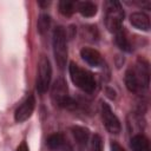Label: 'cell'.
I'll return each mask as SVG.
<instances>
[{"instance_id":"1","label":"cell","mask_w":151,"mask_h":151,"mask_svg":"<svg viewBox=\"0 0 151 151\" xmlns=\"http://www.w3.org/2000/svg\"><path fill=\"white\" fill-rule=\"evenodd\" d=\"M150 72L149 64L144 59H138L133 67L127 68L125 73V85L132 93H139L149 87Z\"/></svg>"},{"instance_id":"2","label":"cell","mask_w":151,"mask_h":151,"mask_svg":"<svg viewBox=\"0 0 151 151\" xmlns=\"http://www.w3.org/2000/svg\"><path fill=\"white\" fill-rule=\"evenodd\" d=\"M68 72H70V77H71L72 83L78 88H80L81 91H84L86 93H92L96 91L97 81L94 79V76L91 72L81 68L79 65H77L73 61L70 63Z\"/></svg>"},{"instance_id":"3","label":"cell","mask_w":151,"mask_h":151,"mask_svg":"<svg viewBox=\"0 0 151 151\" xmlns=\"http://www.w3.org/2000/svg\"><path fill=\"white\" fill-rule=\"evenodd\" d=\"M52 45L55 63L59 68L63 70L67 60V34L63 26H57L54 28L52 35Z\"/></svg>"},{"instance_id":"4","label":"cell","mask_w":151,"mask_h":151,"mask_svg":"<svg viewBox=\"0 0 151 151\" xmlns=\"http://www.w3.org/2000/svg\"><path fill=\"white\" fill-rule=\"evenodd\" d=\"M124 11L120 6V2L116 0L105 2V26L109 32L117 33L123 28Z\"/></svg>"},{"instance_id":"5","label":"cell","mask_w":151,"mask_h":151,"mask_svg":"<svg viewBox=\"0 0 151 151\" xmlns=\"http://www.w3.org/2000/svg\"><path fill=\"white\" fill-rule=\"evenodd\" d=\"M51 97L53 103L59 107H63L66 110H76L78 107V103L72 97L68 96L67 85L63 78H58L53 83Z\"/></svg>"},{"instance_id":"6","label":"cell","mask_w":151,"mask_h":151,"mask_svg":"<svg viewBox=\"0 0 151 151\" xmlns=\"http://www.w3.org/2000/svg\"><path fill=\"white\" fill-rule=\"evenodd\" d=\"M52 78V66L46 55H41L39 63H38V76H37V91L39 93H45L51 84Z\"/></svg>"},{"instance_id":"7","label":"cell","mask_w":151,"mask_h":151,"mask_svg":"<svg viewBox=\"0 0 151 151\" xmlns=\"http://www.w3.org/2000/svg\"><path fill=\"white\" fill-rule=\"evenodd\" d=\"M100 113H101V119H103V124L106 127V130L110 133H114L118 134L122 130V125L118 119V117L113 113V111L111 110L110 105L107 103H101L100 105Z\"/></svg>"},{"instance_id":"8","label":"cell","mask_w":151,"mask_h":151,"mask_svg":"<svg viewBox=\"0 0 151 151\" xmlns=\"http://www.w3.org/2000/svg\"><path fill=\"white\" fill-rule=\"evenodd\" d=\"M35 107V98L33 94H29L28 97H26V99L17 107L15 112H14V119L17 123H22L25 120H27Z\"/></svg>"},{"instance_id":"9","label":"cell","mask_w":151,"mask_h":151,"mask_svg":"<svg viewBox=\"0 0 151 151\" xmlns=\"http://www.w3.org/2000/svg\"><path fill=\"white\" fill-rule=\"evenodd\" d=\"M80 57L90 66H93V67H99L103 64V58L100 53L97 50L91 48V47H83L80 51Z\"/></svg>"},{"instance_id":"10","label":"cell","mask_w":151,"mask_h":151,"mask_svg":"<svg viewBox=\"0 0 151 151\" xmlns=\"http://www.w3.org/2000/svg\"><path fill=\"white\" fill-rule=\"evenodd\" d=\"M70 131H71V134H72V137H73V139H74V142H76V144L78 146L83 147V146H85L87 144L88 137H90L88 129L76 125V126H72L70 129Z\"/></svg>"},{"instance_id":"11","label":"cell","mask_w":151,"mask_h":151,"mask_svg":"<svg viewBox=\"0 0 151 151\" xmlns=\"http://www.w3.org/2000/svg\"><path fill=\"white\" fill-rule=\"evenodd\" d=\"M130 22L138 29L147 32L150 29V19L143 12H134L130 15Z\"/></svg>"},{"instance_id":"12","label":"cell","mask_w":151,"mask_h":151,"mask_svg":"<svg viewBox=\"0 0 151 151\" xmlns=\"http://www.w3.org/2000/svg\"><path fill=\"white\" fill-rule=\"evenodd\" d=\"M131 149L133 151H150V143L149 139L144 134H134L131 138Z\"/></svg>"},{"instance_id":"13","label":"cell","mask_w":151,"mask_h":151,"mask_svg":"<svg viewBox=\"0 0 151 151\" xmlns=\"http://www.w3.org/2000/svg\"><path fill=\"white\" fill-rule=\"evenodd\" d=\"M77 11L86 18L94 17L97 13V6L92 1H77Z\"/></svg>"},{"instance_id":"14","label":"cell","mask_w":151,"mask_h":151,"mask_svg":"<svg viewBox=\"0 0 151 151\" xmlns=\"http://www.w3.org/2000/svg\"><path fill=\"white\" fill-rule=\"evenodd\" d=\"M116 34V44L118 45V47L122 50V51H125V52H131L132 47H131V44L129 41V38L126 35V32L124 31V27L122 29H119Z\"/></svg>"},{"instance_id":"15","label":"cell","mask_w":151,"mask_h":151,"mask_svg":"<svg viewBox=\"0 0 151 151\" xmlns=\"http://www.w3.org/2000/svg\"><path fill=\"white\" fill-rule=\"evenodd\" d=\"M66 144L65 138L61 133H53L47 138V145L52 150H60Z\"/></svg>"},{"instance_id":"16","label":"cell","mask_w":151,"mask_h":151,"mask_svg":"<svg viewBox=\"0 0 151 151\" xmlns=\"http://www.w3.org/2000/svg\"><path fill=\"white\" fill-rule=\"evenodd\" d=\"M59 11L63 15L70 17L77 11V1H70V0H61L59 2Z\"/></svg>"},{"instance_id":"17","label":"cell","mask_w":151,"mask_h":151,"mask_svg":"<svg viewBox=\"0 0 151 151\" xmlns=\"http://www.w3.org/2000/svg\"><path fill=\"white\" fill-rule=\"evenodd\" d=\"M51 25V17L48 14H40L38 22H37V27H38V32L40 34H44L48 31Z\"/></svg>"},{"instance_id":"18","label":"cell","mask_w":151,"mask_h":151,"mask_svg":"<svg viewBox=\"0 0 151 151\" xmlns=\"http://www.w3.org/2000/svg\"><path fill=\"white\" fill-rule=\"evenodd\" d=\"M92 149L93 151H103V140L100 136L94 134L93 140H92Z\"/></svg>"},{"instance_id":"19","label":"cell","mask_w":151,"mask_h":151,"mask_svg":"<svg viewBox=\"0 0 151 151\" xmlns=\"http://www.w3.org/2000/svg\"><path fill=\"white\" fill-rule=\"evenodd\" d=\"M110 146H111V151H125V149L120 144H118L116 140H112Z\"/></svg>"},{"instance_id":"20","label":"cell","mask_w":151,"mask_h":151,"mask_svg":"<svg viewBox=\"0 0 151 151\" xmlns=\"http://www.w3.org/2000/svg\"><path fill=\"white\" fill-rule=\"evenodd\" d=\"M15 151H29V150H28V146H27L26 142H21V144L17 147Z\"/></svg>"},{"instance_id":"21","label":"cell","mask_w":151,"mask_h":151,"mask_svg":"<svg viewBox=\"0 0 151 151\" xmlns=\"http://www.w3.org/2000/svg\"><path fill=\"white\" fill-rule=\"evenodd\" d=\"M50 4H51L50 1H47V2H39V5H40V6H48Z\"/></svg>"}]
</instances>
